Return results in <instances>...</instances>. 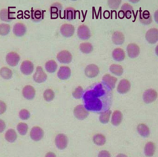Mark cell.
<instances>
[{"instance_id": "obj_1", "label": "cell", "mask_w": 158, "mask_h": 157, "mask_svg": "<svg viewBox=\"0 0 158 157\" xmlns=\"http://www.w3.org/2000/svg\"><path fill=\"white\" fill-rule=\"evenodd\" d=\"M111 91L103 83H96L89 87L83 96L86 109L98 113L109 109L112 102Z\"/></svg>"}, {"instance_id": "obj_2", "label": "cell", "mask_w": 158, "mask_h": 157, "mask_svg": "<svg viewBox=\"0 0 158 157\" xmlns=\"http://www.w3.org/2000/svg\"><path fill=\"white\" fill-rule=\"evenodd\" d=\"M74 115L78 120H83L88 117L89 113L85 106L80 105L75 108L74 110Z\"/></svg>"}, {"instance_id": "obj_3", "label": "cell", "mask_w": 158, "mask_h": 157, "mask_svg": "<svg viewBox=\"0 0 158 157\" xmlns=\"http://www.w3.org/2000/svg\"><path fill=\"white\" fill-rule=\"evenodd\" d=\"M57 58L60 63L64 64H68L71 62L72 60V55L67 50H63L58 53Z\"/></svg>"}, {"instance_id": "obj_4", "label": "cell", "mask_w": 158, "mask_h": 157, "mask_svg": "<svg viewBox=\"0 0 158 157\" xmlns=\"http://www.w3.org/2000/svg\"><path fill=\"white\" fill-rule=\"evenodd\" d=\"M55 141L57 147L60 150H63L67 147L68 140L67 136L60 134L56 136Z\"/></svg>"}, {"instance_id": "obj_5", "label": "cell", "mask_w": 158, "mask_h": 157, "mask_svg": "<svg viewBox=\"0 0 158 157\" xmlns=\"http://www.w3.org/2000/svg\"><path fill=\"white\" fill-rule=\"evenodd\" d=\"M117 78L109 74L104 75L102 78V83L109 89L112 90L115 87Z\"/></svg>"}, {"instance_id": "obj_6", "label": "cell", "mask_w": 158, "mask_h": 157, "mask_svg": "<svg viewBox=\"0 0 158 157\" xmlns=\"http://www.w3.org/2000/svg\"><path fill=\"white\" fill-rule=\"evenodd\" d=\"M78 37L81 40L88 39L91 37V32L88 27L85 25H80L77 29Z\"/></svg>"}, {"instance_id": "obj_7", "label": "cell", "mask_w": 158, "mask_h": 157, "mask_svg": "<svg viewBox=\"0 0 158 157\" xmlns=\"http://www.w3.org/2000/svg\"><path fill=\"white\" fill-rule=\"evenodd\" d=\"M157 93L154 89H149L145 91L143 95V100L144 102L149 104L153 102L157 97Z\"/></svg>"}, {"instance_id": "obj_8", "label": "cell", "mask_w": 158, "mask_h": 157, "mask_svg": "<svg viewBox=\"0 0 158 157\" xmlns=\"http://www.w3.org/2000/svg\"><path fill=\"white\" fill-rule=\"evenodd\" d=\"M146 38L148 42L151 44L156 43L158 39V30L155 28L150 29L146 33Z\"/></svg>"}, {"instance_id": "obj_9", "label": "cell", "mask_w": 158, "mask_h": 157, "mask_svg": "<svg viewBox=\"0 0 158 157\" xmlns=\"http://www.w3.org/2000/svg\"><path fill=\"white\" fill-rule=\"evenodd\" d=\"M47 76L43 71L41 67H37L35 74L33 76V79L35 82L41 83L44 82L46 80Z\"/></svg>"}, {"instance_id": "obj_10", "label": "cell", "mask_w": 158, "mask_h": 157, "mask_svg": "<svg viewBox=\"0 0 158 157\" xmlns=\"http://www.w3.org/2000/svg\"><path fill=\"white\" fill-rule=\"evenodd\" d=\"M44 135V131L39 127L32 128L30 133L31 138L35 141H39L41 140Z\"/></svg>"}, {"instance_id": "obj_11", "label": "cell", "mask_w": 158, "mask_h": 157, "mask_svg": "<svg viewBox=\"0 0 158 157\" xmlns=\"http://www.w3.org/2000/svg\"><path fill=\"white\" fill-rule=\"evenodd\" d=\"M60 31L64 37H69L72 36L74 33L75 28L72 25L64 24L60 27Z\"/></svg>"}, {"instance_id": "obj_12", "label": "cell", "mask_w": 158, "mask_h": 157, "mask_svg": "<svg viewBox=\"0 0 158 157\" xmlns=\"http://www.w3.org/2000/svg\"><path fill=\"white\" fill-rule=\"evenodd\" d=\"M34 65L31 62L26 60L22 63L20 69L22 73L28 75L32 73L34 70Z\"/></svg>"}, {"instance_id": "obj_13", "label": "cell", "mask_w": 158, "mask_h": 157, "mask_svg": "<svg viewBox=\"0 0 158 157\" xmlns=\"http://www.w3.org/2000/svg\"><path fill=\"white\" fill-rule=\"evenodd\" d=\"M20 59V57L18 54L14 52L9 53L6 57L7 64L13 67L15 66L18 64Z\"/></svg>"}, {"instance_id": "obj_14", "label": "cell", "mask_w": 158, "mask_h": 157, "mask_svg": "<svg viewBox=\"0 0 158 157\" xmlns=\"http://www.w3.org/2000/svg\"><path fill=\"white\" fill-rule=\"evenodd\" d=\"M62 9V4L59 2H55L52 4L51 5L49 9L51 17L53 18H57L59 15L60 14Z\"/></svg>"}, {"instance_id": "obj_15", "label": "cell", "mask_w": 158, "mask_h": 157, "mask_svg": "<svg viewBox=\"0 0 158 157\" xmlns=\"http://www.w3.org/2000/svg\"><path fill=\"white\" fill-rule=\"evenodd\" d=\"M99 69L97 66L95 65H89L85 69V73L86 77L89 78L95 77L98 74Z\"/></svg>"}, {"instance_id": "obj_16", "label": "cell", "mask_w": 158, "mask_h": 157, "mask_svg": "<svg viewBox=\"0 0 158 157\" xmlns=\"http://www.w3.org/2000/svg\"><path fill=\"white\" fill-rule=\"evenodd\" d=\"M139 20L142 24L148 25L152 22V16L148 11H140Z\"/></svg>"}, {"instance_id": "obj_17", "label": "cell", "mask_w": 158, "mask_h": 157, "mask_svg": "<svg viewBox=\"0 0 158 157\" xmlns=\"http://www.w3.org/2000/svg\"><path fill=\"white\" fill-rule=\"evenodd\" d=\"M127 52L130 57L135 58L138 56L140 49L138 45L135 44H130L127 47Z\"/></svg>"}, {"instance_id": "obj_18", "label": "cell", "mask_w": 158, "mask_h": 157, "mask_svg": "<svg viewBox=\"0 0 158 157\" xmlns=\"http://www.w3.org/2000/svg\"><path fill=\"white\" fill-rule=\"evenodd\" d=\"M131 87V83L129 81L126 79H123L120 81L117 90L119 93L124 94L129 92Z\"/></svg>"}, {"instance_id": "obj_19", "label": "cell", "mask_w": 158, "mask_h": 157, "mask_svg": "<svg viewBox=\"0 0 158 157\" xmlns=\"http://www.w3.org/2000/svg\"><path fill=\"white\" fill-rule=\"evenodd\" d=\"M71 71L70 68L68 67H61L57 73V76L60 79L67 80L70 77Z\"/></svg>"}, {"instance_id": "obj_20", "label": "cell", "mask_w": 158, "mask_h": 157, "mask_svg": "<svg viewBox=\"0 0 158 157\" xmlns=\"http://www.w3.org/2000/svg\"><path fill=\"white\" fill-rule=\"evenodd\" d=\"M24 97L28 100H32L35 97V90L31 85H27L23 88L22 91Z\"/></svg>"}, {"instance_id": "obj_21", "label": "cell", "mask_w": 158, "mask_h": 157, "mask_svg": "<svg viewBox=\"0 0 158 157\" xmlns=\"http://www.w3.org/2000/svg\"><path fill=\"white\" fill-rule=\"evenodd\" d=\"M26 32V27L25 25L21 23H17L14 25L13 28L14 34L18 37L23 35Z\"/></svg>"}, {"instance_id": "obj_22", "label": "cell", "mask_w": 158, "mask_h": 157, "mask_svg": "<svg viewBox=\"0 0 158 157\" xmlns=\"http://www.w3.org/2000/svg\"><path fill=\"white\" fill-rule=\"evenodd\" d=\"M14 18V14L10 11V9H2L1 11V19L2 21L10 22Z\"/></svg>"}, {"instance_id": "obj_23", "label": "cell", "mask_w": 158, "mask_h": 157, "mask_svg": "<svg viewBox=\"0 0 158 157\" xmlns=\"http://www.w3.org/2000/svg\"><path fill=\"white\" fill-rule=\"evenodd\" d=\"M124 35L120 32H114L112 35V41L114 44L116 45H121L123 44L124 41Z\"/></svg>"}, {"instance_id": "obj_24", "label": "cell", "mask_w": 158, "mask_h": 157, "mask_svg": "<svg viewBox=\"0 0 158 157\" xmlns=\"http://www.w3.org/2000/svg\"><path fill=\"white\" fill-rule=\"evenodd\" d=\"M31 19L33 21L39 22L43 18V12L40 9H35L31 11Z\"/></svg>"}, {"instance_id": "obj_25", "label": "cell", "mask_w": 158, "mask_h": 157, "mask_svg": "<svg viewBox=\"0 0 158 157\" xmlns=\"http://www.w3.org/2000/svg\"><path fill=\"white\" fill-rule=\"evenodd\" d=\"M114 59L118 61H121L125 57V53L121 48H117L114 49L112 53Z\"/></svg>"}, {"instance_id": "obj_26", "label": "cell", "mask_w": 158, "mask_h": 157, "mask_svg": "<svg viewBox=\"0 0 158 157\" xmlns=\"http://www.w3.org/2000/svg\"><path fill=\"white\" fill-rule=\"evenodd\" d=\"M123 115L120 111H115L114 112L111 119V123L114 126H118L121 123Z\"/></svg>"}, {"instance_id": "obj_27", "label": "cell", "mask_w": 158, "mask_h": 157, "mask_svg": "<svg viewBox=\"0 0 158 157\" xmlns=\"http://www.w3.org/2000/svg\"><path fill=\"white\" fill-rule=\"evenodd\" d=\"M137 130L139 135L143 137H148L149 135V129L148 126L144 124H140L137 126Z\"/></svg>"}, {"instance_id": "obj_28", "label": "cell", "mask_w": 158, "mask_h": 157, "mask_svg": "<svg viewBox=\"0 0 158 157\" xmlns=\"http://www.w3.org/2000/svg\"><path fill=\"white\" fill-rule=\"evenodd\" d=\"M155 149V147L154 143L152 142L148 143L145 145L144 153L147 156H152L153 155Z\"/></svg>"}, {"instance_id": "obj_29", "label": "cell", "mask_w": 158, "mask_h": 157, "mask_svg": "<svg viewBox=\"0 0 158 157\" xmlns=\"http://www.w3.org/2000/svg\"><path fill=\"white\" fill-rule=\"evenodd\" d=\"M76 10L73 7H68L64 10V18L68 21H72L75 19Z\"/></svg>"}, {"instance_id": "obj_30", "label": "cell", "mask_w": 158, "mask_h": 157, "mask_svg": "<svg viewBox=\"0 0 158 157\" xmlns=\"http://www.w3.org/2000/svg\"><path fill=\"white\" fill-rule=\"evenodd\" d=\"M121 10L124 12L126 18H131V15L132 14L133 8L131 5L128 3L123 4L121 7Z\"/></svg>"}, {"instance_id": "obj_31", "label": "cell", "mask_w": 158, "mask_h": 157, "mask_svg": "<svg viewBox=\"0 0 158 157\" xmlns=\"http://www.w3.org/2000/svg\"><path fill=\"white\" fill-rule=\"evenodd\" d=\"M17 135L16 131L12 129L7 130L5 135V138L6 140L10 143H13L16 140Z\"/></svg>"}, {"instance_id": "obj_32", "label": "cell", "mask_w": 158, "mask_h": 157, "mask_svg": "<svg viewBox=\"0 0 158 157\" xmlns=\"http://www.w3.org/2000/svg\"><path fill=\"white\" fill-rule=\"evenodd\" d=\"M110 71L114 74L118 76H121L123 74V69L121 65L113 64L110 68Z\"/></svg>"}, {"instance_id": "obj_33", "label": "cell", "mask_w": 158, "mask_h": 157, "mask_svg": "<svg viewBox=\"0 0 158 157\" xmlns=\"http://www.w3.org/2000/svg\"><path fill=\"white\" fill-rule=\"evenodd\" d=\"M93 140L96 145L99 146H102L105 144L106 142L105 137L102 134H97L94 135Z\"/></svg>"}, {"instance_id": "obj_34", "label": "cell", "mask_w": 158, "mask_h": 157, "mask_svg": "<svg viewBox=\"0 0 158 157\" xmlns=\"http://www.w3.org/2000/svg\"><path fill=\"white\" fill-rule=\"evenodd\" d=\"M45 69L49 73H54L56 70L57 65L54 60H50L46 63Z\"/></svg>"}, {"instance_id": "obj_35", "label": "cell", "mask_w": 158, "mask_h": 157, "mask_svg": "<svg viewBox=\"0 0 158 157\" xmlns=\"http://www.w3.org/2000/svg\"><path fill=\"white\" fill-rule=\"evenodd\" d=\"M111 113V111L109 109L101 113L99 116V120L103 124L108 123L110 117Z\"/></svg>"}, {"instance_id": "obj_36", "label": "cell", "mask_w": 158, "mask_h": 157, "mask_svg": "<svg viewBox=\"0 0 158 157\" xmlns=\"http://www.w3.org/2000/svg\"><path fill=\"white\" fill-rule=\"evenodd\" d=\"M81 51L85 54H89L92 52L93 48V45L90 43H81L80 46Z\"/></svg>"}, {"instance_id": "obj_37", "label": "cell", "mask_w": 158, "mask_h": 157, "mask_svg": "<svg viewBox=\"0 0 158 157\" xmlns=\"http://www.w3.org/2000/svg\"><path fill=\"white\" fill-rule=\"evenodd\" d=\"M1 75L2 77L5 79H9L12 76V72L11 70L7 67L1 68Z\"/></svg>"}, {"instance_id": "obj_38", "label": "cell", "mask_w": 158, "mask_h": 157, "mask_svg": "<svg viewBox=\"0 0 158 157\" xmlns=\"http://www.w3.org/2000/svg\"><path fill=\"white\" fill-rule=\"evenodd\" d=\"M17 130L21 135H26L28 128V127L26 124L20 123L17 125Z\"/></svg>"}, {"instance_id": "obj_39", "label": "cell", "mask_w": 158, "mask_h": 157, "mask_svg": "<svg viewBox=\"0 0 158 157\" xmlns=\"http://www.w3.org/2000/svg\"><path fill=\"white\" fill-rule=\"evenodd\" d=\"M43 96L46 101L47 102H50L54 98L55 93L52 90L47 89L45 91Z\"/></svg>"}, {"instance_id": "obj_40", "label": "cell", "mask_w": 158, "mask_h": 157, "mask_svg": "<svg viewBox=\"0 0 158 157\" xmlns=\"http://www.w3.org/2000/svg\"><path fill=\"white\" fill-rule=\"evenodd\" d=\"M83 93V90L81 86H78L73 92V96L75 99H79L82 97Z\"/></svg>"}, {"instance_id": "obj_41", "label": "cell", "mask_w": 158, "mask_h": 157, "mask_svg": "<svg viewBox=\"0 0 158 157\" xmlns=\"http://www.w3.org/2000/svg\"><path fill=\"white\" fill-rule=\"evenodd\" d=\"M1 34L5 35L9 33L10 31V27L8 24H2L1 25Z\"/></svg>"}, {"instance_id": "obj_42", "label": "cell", "mask_w": 158, "mask_h": 157, "mask_svg": "<svg viewBox=\"0 0 158 157\" xmlns=\"http://www.w3.org/2000/svg\"><path fill=\"white\" fill-rule=\"evenodd\" d=\"M19 117L22 120H27L30 116V112L27 110H22L19 113Z\"/></svg>"}, {"instance_id": "obj_43", "label": "cell", "mask_w": 158, "mask_h": 157, "mask_svg": "<svg viewBox=\"0 0 158 157\" xmlns=\"http://www.w3.org/2000/svg\"><path fill=\"white\" fill-rule=\"evenodd\" d=\"M110 154L108 151H101L98 155L99 157H110Z\"/></svg>"}, {"instance_id": "obj_44", "label": "cell", "mask_w": 158, "mask_h": 157, "mask_svg": "<svg viewBox=\"0 0 158 157\" xmlns=\"http://www.w3.org/2000/svg\"><path fill=\"white\" fill-rule=\"evenodd\" d=\"M125 16L124 12L123 10L119 11L118 13V17L119 19H123Z\"/></svg>"}, {"instance_id": "obj_45", "label": "cell", "mask_w": 158, "mask_h": 157, "mask_svg": "<svg viewBox=\"0 0 158 157\" xmlns=\"http://www.w3.org/2000/svg\"><path fill=\"white\" fill-rule=\"evenodd\" d=\"M110 16V13L108 11H106L104 12V17L106 19H108Z\"/></svg>"}]
</instances>
